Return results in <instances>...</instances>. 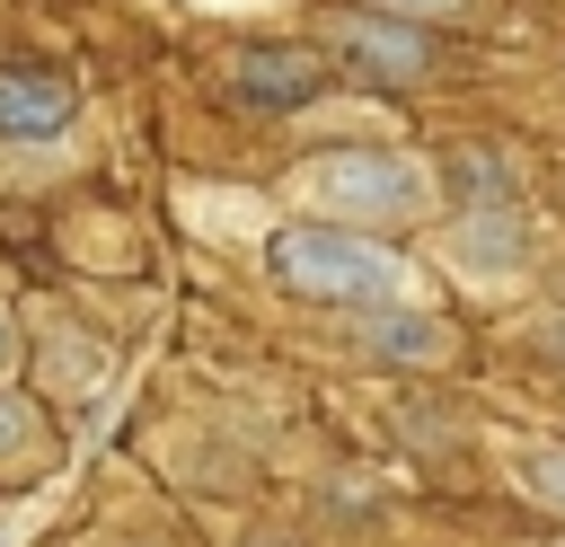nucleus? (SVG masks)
<instances>
[{"label": "nucleus", "instance_id": "f257e3e1", "mask_svg": "<svg viewBox=\"0 0 565 547\" xmlns=\"http://www.w3.org/2000/svg\"><path fill=\"white\" fill-rule=\"evenodd\" d=\"M265 274L291 300H318V309H388V300H406L397 247H380L371 229H335V221H282L265 238Z\"/></svg>", "mask_w": 565, "mask_h": 547}, {"label": "nucleus", "instance_id": "f03ea898", "mask_svg": "<svg viewBox=\"0 0 565 547\" xmlns=\"http://www.w3.org/2000/svg\"><path fill=\"white\" fill-rule=\"evenodd\" d=\"M282 194L300 212L335 221V229H371L380 238V229H406V221L433 212V168L415 150H327V159L291 168Z\"/></svg>", "mask_w": 565, "mask_h": 547}, {"label": "nucleus", "instance_id": "7ed1b4c3", "mask_svg": "<svg viewBox=\"0 0 565 547\" xmlns=\"http://www.w3.org/2000/svg\"><path fill=\"white\" fill-rule=\"evenodd\" d=\"M327 44L353 71H371V79H424L433 71V35L406 26V18H380V9H335L327 18Z\"/></svg>", "mask_w": 565, "mask_h": 547}, {"label": "nucleus", "instance_id": "20e7f679", "mask_svg": "<svg viewBox=\"0 0 565 547\" xmlns=\"http://www.w3.org/2000/svg\"><path fill=\"white\" fill-rule=\"evenodd\" d=\"M344 318H353L344 335H353L371 362H406V371H441L450 344H459L441 318H424V309H406V300H388V309H344Z\"/></svg>", "mask_w": 565, "mask_h": 547}, {"label": "nucleus", "instance_id": "39448f33", "mask_svg": "<svg viewBox=\"0 0 565 547\" xmlns=\"http://www.w3.org/2000/svg\"><path fill=\"white\" fill-rule=\"evenodd\" d=\"M62 115H71V88L62 79H0V132L9 141H44Z\"/></svg>", "mask_w": 565, "mask_h": 547}, {"label": "nucleus", "instance_id": "423d86ee", "mask_svg": "<svg viewBox=\"0 0 565 547\" xmlns=\"http://www.w3.org/2000/svg\"><path fill=\"white\" fill-rule=\"evenodd\" d=\"M459 265H477V282H512L521 274V229H512V212H477L468 229H459Z\"/></svg>", "mask_w": 565, "mask_h": 547}, {"label": "nucleus", "instance_id": "0eeeda50", "mask_svg": "<svg viewBox=\"0 0 565 547\" xmlns=\"http://www.w3.org/2000/svg\"><path fill=\"white\" fill-rule=\"evenodd\" d=\"M238 88L265 97V106H300V97L318 88V71H309L300 53H247V62H238Z\"/></svg>", "mask_w": 565, "mask_h": 547}, {"label": "nucleus", "instance_id": "6e6552de", "mask_svg": "<svg viewBox=\"0 0 565 547\" xmlns=\"http://www.w3.org/2000/svg\"><path fill=\"white\" fill-rule=\"evenodd\" d=\"M44 459H53L44 415H35L26 397H9V388H0V468H44Z\"/></svg>", "mask_w": 565, "mask_h": 547}, {"label": "nucleus", "instance_id": "1a4fd4ad", "mask_svg": "<svg viewBox=\"0 0 565 547\" xmlns=\"http://www.w3.org/2000/svg\"><path fill=\"white\" fill-rule=\"evenodd\" d=\"M512 485H521L530 503L565 512V441H530V450H512Z\"/></svg>", "mask_w": 565, "mask_h": 547}, {"label": "nucleus", "instance_id": "9d476101", "mask_svg": "<svg viewBox=\"0 0 565 547\" xmlns=\"http://www.w3.org/2000/svg\"><path fill=\"white\" fill-rule=\"evenodd\" d=\"M380 18H406V26H450V18H477V0H362Z\"/></svg>", "mask_w": 565, "mask_h": 547}, {"label": "nucleus", "instance_id": "9b49d317", "mask_svg": "<svg viewBox=\"0 0 565 547\" xmlns=\"http://www.w3.org/2000/svg\"><path fill=\"white\" fill-rule=\"evenodd\" d=\"M9 371H18V318L0 309V379H9Z\"/></svg>", "mask_w": 565, "mask_h": 547}]
</instances>
